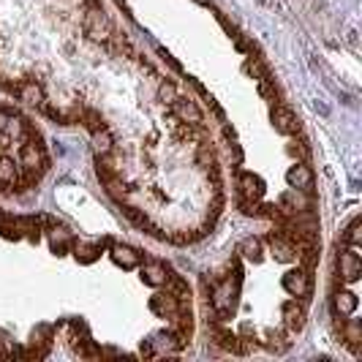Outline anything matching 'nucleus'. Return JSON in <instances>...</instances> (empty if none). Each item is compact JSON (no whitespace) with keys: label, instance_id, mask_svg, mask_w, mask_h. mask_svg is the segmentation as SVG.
I'll list each match as a JSON object with an SVG mask.
<instances>
[{"label":"nucleus","instance_id":"nucleus-7","mask_svg":"<svg viewBox=\"0 0 362 362\" xmlns=\"http://www.w3.org/2000/svg\"><path fill=\"white\" fill-rule=\"evenodd\" d=\"M291 185H297V188H303V191H308L310 182H313V175H310L308 166H297V169H291L289 175Z\"/></svg>","mask_w":362,"mask_h":362},{"label":"nucleus","instance_id":"nucleus-5","mask_svg":"<svg viewBox=\"0 0 362 362\" xmlns=\"http://www.w3.org/2000/svg\"><path fill=\"white\" fill-rule=\"evenodd\" d=\"M115 262H117L120 267L131 270V267H136V264L142 262V256L136 254L134 248H128V245H115Z\"/></svg>","mask_w":362,"mask_h":362},{"label":"nucleus","instance_id":"nucleus-1","mask_svg":"<svg viewBox=\"0 0 362 362\" xmlns=\"http://www.w3.org/2000/svg\"><path fill=\"white\" fill-rule=\"evenodd\" d=\"M17 95L19 101H25V104H33V107H41L44 104V88L38 85L36 79H25V82H19L17 85Z\"/></svg>","mask_w":362,"mask_h":362},{"label":"nucleus","instance_id":"nucleus-6","mask_svg":"<svg viewBox=\"0 0 362 362\" xmlns=\"http://www.w3.org/2000/svg\"><path fill=\"white\" fill-rule=\"evenodd\" d=\"M69 243H71V235H69L66 229H52V232H49V245H52L54 254H66Z\"/></svg>","mask_w":362,"mask_h":362},{"label":"nucleus","instance_id":"nucleus-2","mask_svg":"<svg viewBox=\"0 0 362 362\" xmlns=\"http://www.w3.org/2000/svg\"><path fill=\"white\" fill-rule=\"evenodd\" d=\"M272 123H275V128H278L281 134H294V131H297V117H294L291 109L284 107V104H278V107L272 109Z\"/></svg>","mask_w":362,"mask_h":362},{"label":"nucleus","instance_id":"nucleus-3","mask_svg":"<svg viewBox=\"0 0 362 362\" xmlns=\"http://www.w3.org/2000/svg\"><path fill=\"white\" fill-rule=\"evenodd\" d=\"M74 254H76V259H79V262L90 264V262H95V259H98V254H101V243L76 240V243H74Z\"/></svg>","mask_w":362,"mask_h":362},{"label":"nucleus","instance_id":"nucleus-4","mask_svg":"<svg viewBox=\"0 0 362 362\" xmlns=\"http://www.w3.org/2000/svg\"><path fill=\"white\" fill-rule=\"evenodd\" d=\"M166 267H163L161 262H147L145 267H142V278H145V284H150V286H163L166 284Z\"/></svg>","mask_w":362,"mask_h":362}]
</instances>
